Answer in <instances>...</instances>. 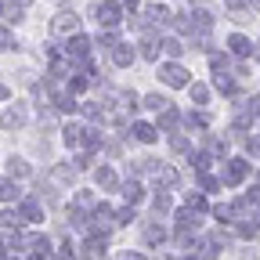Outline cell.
I'll list each match as a JSON object with an SVG mask.
<instances>
[{
	"mask_svg": "<svg viewBox=\"0 0 260 260\" xmlns=\"http://www.w3.org/2000/svg\"><path fill=\"white\" fill-rule=\"evenodd\" d=\"M94 15H98V22H102V25H119V18H123V11H119V4H98L94 8Z\"/></svg>",
	"mask_w": 260,
	"mask_h": 260,
	"instance_id": "6da1fadb",
	"label": "cell"
},
{
	"mask_svg": "<svg viewBox=\"0 0 260 260\" xmlns=\"http://www.w3.org/2000/svg\"><path fill=\"white\" fill-rule=\"evenodd\" d=\"M159 76H162V83H170V87L188 83V73L181 69V65H162V69H159Z\"/></svg>",
	"mask_w": 260,
	"mask_h": 260,
	"instance_id": "7a4b0ae2",
	"label": "cell"
},
{
	"mask_svg": "<svg viewBox=\"0 0 260 260\" xmlns=\"http://www.w3.org/2000/svg\"><path fill=\"white\" fill-rule=\"evenodd\" d=\"M76 29H80L76 11H61V15L54 18V32H76Z\"/></svg>",
	"mask_w": 260,
	"mask_h": 260,
	"instance_id": "3957f363",
	"label": "cell"
},
{
	"mask_svg": "<svg viewBox=\"0 0 260 260\" xmlns=\"http://www.w3.org/2000/svg\"><path fill=\"white\" fill-rule=\"evenodd\" d=\"M69 54H73V58H87V54H90V40H87V37H76V32H73Z\"/></svg>",
	"mask_w": 260,
	"mask_h": 260,
	"instance_id": "277c9868",
	"label": "cell"
},
{
	"mask_svg": "<svg viewBox=\"0 0 260 260\" xmlns=\"http://www.w3.org/2000/svg\"><path fill=\"white\" fill-rule=\"evenodd\" d=\"M112 61L119 65V69L134 61V51H130V44H116V47H112Z\"/></svg>",
	"mask_w": 260,
	"mask_h": 260,
	"instance_id": "5b68a950",
	"label": "cell"
},
{
	"mask_svg": "<svg viewBox=\"0 0 260 260\" xmlns=\"http://www.w3.org/2000/svg\"><path fill=\"white\" fill-rule=\"evenodd\" d=\"M0 123H4L8 130H15V126H22V123H25V112H22V109H8L4 116H0Z\"/></svg>",
	"mask_w": 260,
	"mask_h": 260,
	"instance_id": "8992f818",
	"label": "cell"
},
{
	"mask_svg": "<svg viewBox=\"0 0 260 260\" xmlns=\"http://www.w3.org/2000/svg\"><path fill=\"white\" fill-rule=\"evenodd\" d=\"M18 217H22V220H29V224H32V220H40V206L32 203V199H25V203L18 206Z\"/></svg>",
	"mask_w": 260,
	"mask_h": 260,
	"instance_id": "52a82bcc",
	"label": "cell"
},
{
	"mask_svg": "<svg viewBox=\"0 0 260 260\" xmlns=\"http://www.w3.org/2000/svg\"><path fill=\"white\" fill-rule=\"evenodd\" d=\"M83 134H87V130L83 126H65V145H69V148H76V145H83Z\"/></svg>",
	"mask_w": 260,
	"mask_h": 260,
	"instance_id": "ba28073f",
	"label": "cell"
},
{
	"mask_svg": "<svg viewBox=\"0 0 260 260\" xmlns=\"http://www.w3.org/2000/svg\"><path fill=\"white\" fill-rule=\"evenodd\" d=\"M94 224H98V228H112V210H109L105 203L94 210Z\"/></svg>",
	"mask_w": 260,
	"mask_h": 260,
	"instance_id": "9c48e42d",
	"label": "cell"
},
{
	"mask_svg": "<svg viewBox=\"0 0 260 260\" xmlns=\"http://www.w3.org/2000/svg\"><path fill=\"white\" fill-rule=\"evenodd\" d=\"M145 15H148V18H152L155 25H167V22H170V11H167V8H159V4H152V8H148Z\"/></svg>",
	"mask_w": 260,
	"mask_h": 260,
	"instance_id": "30bf717a",
	"label": "cell"
},
{
	"mask_svg": "<svg viewBox=\"0 0 260 260\" xmlns=\"http://www.w3.org/2000/svg\"><path fill=\"white\" fill-rule=\"evenodd\" d=\"M134 138H138V141H145V145H148V141H155V130H152V126H148V123H134Z\"/></svg>",
	"mask_w": 260,
	"mask_h": 260,
	"instance_id": "8fae6325",
	"label": "cell"
},
{
	"mask_svg": "<svg viewBox=\"0 0 260 260\" xmlns=\"http://www.w3.org/2000/svg\"><path fill=\"white\" fill-rule=\"evenodd\" d=\"M18 195H22V191H18V184H15V181H4V184H0V199H4V203L18 199Z\"/></svg>",
	"mask_w": 260,
	"mask_h": 260,
	"instance_id": "7c38bea8",
	"label": "cell"
},
{
	"mask_svg": "<svg viewBox=\"0 0 260 260\" xmlns=\"http://www.w3.org/2000/svg\"><path fill=\"white\" fill-rule=\"evenodd\" d=\"M123 199H126V203H141V184L130 181V184L123 188Z\"/></svg>",
	"mask_w": 260,
	"mask_h": 260,
	"instance_id": "4fadbf2b",
	"label": "cell"
},
{
	"mask_svg": "<svg viewBox=\"0 0 260 260\" xmlns=\"http://www.w3.org/2000/svg\"><path fill=\"white\" fill-rule=\"evenodd\" d=\"M8 170H11V177H25V174H29V167H25L22 159H15V155L8 159Z\"/></svg>",
	"mask_w": 260,
	"mask_h": 260,
	"instance_id": "5bb4252c",
	"label": "cell"
},
{
	"mask_svg": "<svg viewBox=\"0 0 260 260\" xmlns=\"http://www.w3.org/2000/svg\"><path fill=\"white\" fill-rule=\"evenodd\" d=\"M152 210H155V213H167V210H170V195H167V191H159L155 199H152Z\"/></svg>",
	"mask_w": 260,
	"mask_h": 260,
	"instance_id": "9a60e30c",
	"label": "cell"
},
{
	"mask_svg": "<svg viewBox=\"0 0 260 260\" xmlns=\"http://www.w3.org/2000/svg\"><path fill=\"white\" fill-rule=\"evenodd\" d=\"M98 184H102V188H116V174L105 167V170H98Z\"/></svg>",
	"mask_w": 260,
	"mask_h": 260,
	"instance_id": "2e32d148",
	"label": "cell"
},
{
	"mask_svg": "<svg viewBox=\"0 0 260 260\" xmlns=\"http://www.w3.org/2000/svg\"><path fill=\"white\" fill-rule=\"evenodd\" d=\"M145 105H148V109H155V112H162L170 102H167V98H159V94H148V98H145Z\"/></svg>",
	"mask_w": 260,
	"mask_h": 260,
	"instance_id": "e0dca14e",
	"label": "cell"
},
{
	"mask_svg": "<svg viewBox=\"0 0 260 260\" xmlns=\"http://www.w3.org/2000/svg\"><path fill=\"white\" fill-rule=\"evenodd\" d=\"M145 242H152V246H155V242H162V228L148 224V228H145Z\"/></svg>",
	"mask_w": 260,
	"mask_h": 260,
	"instance_id": "ac0fdd59",
	"label": "cell"
},
{
	"mask_svg": "<svg viewBox=\"0 0 260 260\" xmlns=\"http://www.w3.org/2000/svg\"><path fill=\"white\" fill-rule=\"evenodd\" d=\"M174 123H177V112H174V109H162V119H159V126H167V130H170Z\"/></svg>",
	"mask_w": 260,
	"mask_h": 260,
	"instance_id": "d6986e66",
	"label": "cell"
},
{
	"mask_svg": "<svg viewBox=\"0 0 260 260\" xmlns=\"http://www.w3.org/2000/svg\"><path fill=\"white\" fill-rule=\"evenodd\" d=\"M162 51H167V54H170V58H177V54H181V51H184V47H181V44H177V40H162Z\"/></svg>",
	"mask_w": 260,
	"mask_h": 260,
	"instance_id": "ffe728a7",
	"label": "cell"
},
{
	"mask_svg": "<svg viewBox=\"0 0 260 260\" xmlns=\"http://www.w3.org/2000/svg\"><path fill=\"white\" fill-rule=\"evenodd\" d=\"M98 44H102V47H116L119 37H116V32H102V40H98Z\"/></svg>",
	"mask_w": 260,
	"mask_h": 260,
	"instance_id": "44dd1931",
	"label": "cell"
},
{
	"mask_svg": "<svg viewBox=\"0 0 260 260\" xmlns=\"http://www.w3.org/2000/svg\"><path fill=\"white\" fill-rule=\"evenodd\" d=\"M0 47H4V51H8V47H15V37H11L8 29H0Z\"/></svg>",
	"mask_w": 260,
	"mask_h": 260,
	"instance_id": "7402d4cb",
	"label": "cell"
},
{
	"mask_svg": "<svg viewBox=\"0 0 260 260\" xmlns=\"http://www.w3.org/2000/svg\"><path fill=\"white\" fill-rule=\"evenodd\" d=\"M141 54H145V58H148V61H152V58H155V54H159V47H155V44H141Z\"/></svg>",
	"mask_w": 260,
	"mask_h": 260,
	"instance_id": "603a6c76",
	"label": "cell"
},
{
	"mask_svg": "<svg viewBox=\"0 0 260 260\" xmlns=\"http://www.w3.org/2000/svg\"><path fill=\"white\" fill-rule=\"evenodd\" d=\"M191 98L195 102H206V87H191Z\"/></svg>",
	"mask_w": 260,
	"mask_h": 260,
	"instance_id": "cb8c5ba5",
	"label": "cell"
},
{
	"mask_svg": "<svg viewBox=\"0 0 260 260\" xmlns=\"http://www.w3.org/2000/svg\"><path fill=\"white\" fill-rule=\"evenodd\" d=\"M134 220V210H119V224H130Z\"/></svg>",
	"mask_w": 260,
	"mask_h": 260,
	"instance_id": "d4e9b609",
	"label": "cell"
},
{
	"mask_svg": "<svg viewBox=\"0 0 260 260\" xmlns=\"http://www.w3.org/2000/svg\"><path fill=\"white\" fill-rule=\"evenodd\" d=\"M170 145H174V152H184V148H188V141H184V138H174Z\"/></svg>",
	"mask_w": 260,
	"mask_h": 260,
	"instance_id": "484cf974",
	"label": "cell"
},
{
	"mask_svg": "<svg viewBox=\"0 0 260 260\" xmlns=\"http://www.w3.org/2000/svg\"><path fill=\"white\" fill-rule=\"evenodd\" d=\"M123 260H145L141 253H123Z\"/></svg>",
	"mask_w": 260,
	"mask_h": 260,
	"instance_id": "4316f807",
	"label": "cell"
},
{
	"mask_svg": "<svg viewBox=\"0 0 260 260\" xmlns=\"http://www.w3.org/2000/svg\"><path fill=\"white\" fill-rule=\"evenodd\" d=\"M119 4H126V8H138V0H119Z\"/></svg>",
	"mask_w": 260,
	"mask_h": 260,
	"instance_id": "83f0119b",
	"label": "cell"
},
{
	"mask_svg": "<svg viewBox=\"0 0 260 260\" xmlns=\"http://www.w3.org/2000/svg\"><path fill=\"white\" fill-rule=\"evenodd\" d=\"M11 4H18V8H29V0H11Z\"/></svg>",
	"mask_w": 260,
	"mask_h": 260,
	"instance_id": "f1b7e54d",
	"label": "cell"
},
{
	"mask_svg": "<svg viewBox=\"0 0 260 260\" xmlns=\"http://www.w3.org/2000/svg\"><path fill=\"white\" fill-rule=\"evenodd\" d=\"M0 98H8V87H4V83H0Z\"/></svg>",
	"mask_w": 260,
	"mask_h": 260,
	"instance_id": "f546056e",
	"label": "cell"
},
{
	"mask_svg": "<svg viewBox=\"0 0 260 260\" xmlns=\"http://www.w3.org/2000/svg\"><path fill=\"white\" fill-rule=\"evenodd\" d=\"M0 256H4V246H0Z\"/></svg>",
	"mask_w": 260,
	"mask_h": 260,
	"instance_id": "4dcf8cb0",
	"label": "cell"
},
{
	"mask_svg": "<svg viewBox=\"0 0 260 260\" xmlns=\"http://www.w3.org/2000/svg\"><path fill=\"white\" fill-rule=\"evenodd\" d=\"M253 4H260V0H253Z\"/></svg>",
	"mask_w": 260,
	"mask_h": 260,
	"instance_id": "1f68e13d",
	"label": "cell"
}]
</instances>
